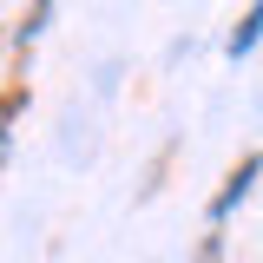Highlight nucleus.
<instances>
[{
  "label": "nucleus",
  "instance_id": "nucleus-2",
  "mask_svg": "<svg viewBox=\"0 0 263 263\" xmlns=\"http://www.w3.org/2000/svg\"><path fill=\"white\" fill-rule=\"evenodd\" d=\"M257 40H263V0H257V7H250V13H243V20H237V27H230V40H224V53H230V60H243V53H250Z\"/></svg>",
  "mask_w": 263,
  "mask_h": 263
},
{
  "label": "nucleus",
  "instance_id": "nucleus-5",
  "mask_svg": "<svg viewBox=\"0 0 263 263\" xmlns=\"http://www.w3.org/2000/svg\"><path fill=\"white\" fill-rule=\"evenodd\" d=\"M224 257V237H217V230H211V237H204V243H197V263H217Z\"/></svg>",
  "mask_w": 263,
  "mask_h": 263
},
{
  "label": "nucleus",
  "instance_id": "nucleus-3",
  "mask_svg": "<svg viewBox=\"0 0 263 263\" xmlns=\"http://www.w3.org/2000/svg\"><path fill=\"white\" fill-rule=\"evenodd\" d=\"M27 112V86H7L0 92V164H7V145H13V119Z\"/></svg>",
  "mask_w": 263,
  "mask_h": 263
},
{
  "label": "nucleus",
  "instance_id": "nucleus-1",
  "mask_svg": "<svg viewBox=\"0 0 263 263\" xmlns=\"http://www.w3.org/2000/svg\"><path fill=\"white\" fill-rule=\"evenodd\" d=\"M257 178H263V152H243V158H237V171L224 178V191L211 197V230H217V224L230 217V211H237V204L250 197V184H257Z\"/></svg>",
  "mask_w": 263,
  "mask_h": 263
},
{
  "label": "nucleus",
  "instance_id": "nucleus-4",
  "mask_svg": "<svg viewBox=\"0 0 263 263\" xmlns=\"http://www.w3.org/2000/svg\"><path fill=\"white\" fill-rule=\"evenodd\" d=\"M46 20H53V0H33V13L20 20V46H33V40L46 33Z\"/></svg>",
  "mask_w": 263,
  "mask_h": 263
}]
</instances>
